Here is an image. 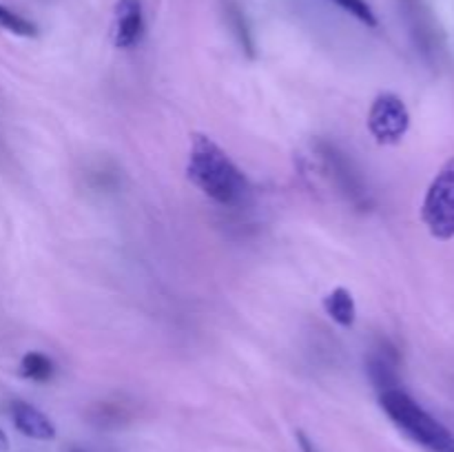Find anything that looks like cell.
<instances>
[{"mask_svg":"<svg viewBox=\"0 0 454 452\" xmlns=\"http://www.w3.org/2000/svg\"><path fill=\"white\" fill-rule=\"evenodd\" d=\"M186 177L202 191L207 198L222 207H239L247 202L251 186L238 164L226 155L220 144L204 133H195L191 140Z\"/></svg>","mask_w":454,"mask_h":452,"instance_id":"1","label":"cell"},{"mask_svg":"<svg viewBox=\"0 0 454 452\" xmlns=\"http://www.w3.org/2000/svg\"><path fill=\"white\" fill-rule=\"evenodd\" d=\"M300 168L306 184L317 193L326 191V193L353 204L359 211H366L371 207V195H368L366 182H364L359 168L344 151L337 149L331 142L315 140L310 149L300 158Z\"/></svg>","mask_w":454,"mask_h":452,"instance_id":"2","label":"cell"},{"mask_svg":"<svg viewBox=\"0 0 454 452\" xmlns=\"http://www.w3.org/2000/svg\"><path fill=\"white\" fill-rule=\"evenodd\" d=\"M381 410L406 434L428 452H454V433L437 417L421 408L406 390L390 388L380 393Z\"/></svg>","mask_w":454,"mask_h":452,"instance_id":"3","label":"cell"},{"mask_svg":"<svg viewBox=\"0 0 454 452\" xmlns=\"http://www.w3.org/2000/svg\"><path fill=\"white\" fill-rule=\"evenodd\" d=\"M421 220L442 242L454 238V158L448 160L426 191Z\"/></svg>","mask_w":454,"mask_h":452,"instance_id":"4","label":"cell"},{"mask_svg":"<svg viewBox=\"0 0 454 452\" xmlns=\"http://www.w3.org/2000/svg\"><path fill=\"white\" fill-rule=\"evenodd\" d=\"M411 129V113L395 93H380L368 113V131L380 144H397Z\"/></svg>","mask_w":454,"mask_h":452,"instance_id":"5","label":"cell"},{"mask_svg":"<svg viewBox=\"0 0 454 452\" xmlns=\"http://www.w3.org/2000/svg\"><path fill=\"white\" fill-rule=\"evenodd\" d=\"M145 35L142 0H118L114 12V43L118 49H133Z\"/></svg>","mask_w":454,"mask_h":452,"instance_id":"6","label":"cell"},{"mask_svg":"<svg viewBox=\"0 0 454 452\" xmlns=\"http://www.w3.org/2000/svg\"><path fill=\"white\" fill-rule=\"evenodd\" d=\"M9 412H12V421L16 430L25 434V437L35 439V441H53L56 439L58 430L53 421L44 412H40L38 408L31 406V403L12 401Z\"/></svg>","mask_w":454,"mask_h":452,"instance_id":"7","label":"cell"},{"mask_svg":"<svg viewBox=\"0 0 454 452\" xmlns=\"http://www.w3.org/2000/svg\"><path fill=\"white\" fill-rule=\"evenodd\" d=\"M368 377L375 384L380 393L390 388H399V353L393 344L381 341L377 348H372L371 357H368Z\"/></svg>","mask_w":454,"mask_h":452,"instance_id":"8","label":"cell"},{"mask_svg":"<svg viewBox=\"0 0 454 452\" xmlns=\"http://www.w3.org/2000/svg\"><path fill=\"white\" fill-rule=\"evenodd\" d=\"M324 310L333 322H337L344 328L355 326V317H357V306H355V297L348 288L337 286L335 291L328 292L324 297Z\"/></svg>","mask_w":454,"mask_h":452,"instance_id":"9","label":"cell"},{"mask_svg":"<svg viewBox=\"0 0 454 452\" xmlns=\"http://www.w3.org/2000/svg\"><path fill=\"white\" fill-rule=\"evenodd\" d=\"M53 362L43 353H27L20 362V375L25 379L38 381V384H44V381L53 379Z\"/></svg>","mask_w":454,"mask_h":452,"instance_id":"10","label":"cell"},{"mask_svg":"<svg viewBox=\"0 0 454 452\" xmlns=\"http://www.w3.org/2000/svg\"><path fill=\"white\" fill-rule=\"evenodd\" d=\"M0 27L12 31L13 35H22V38H35L38 35V27L34 22L22 18L20 13L7 9L4 4H0Z\"/></svg>","mask_w":454,"mask_h":452,"instance_id":"11","label":"cell"},{"mask_svg":"<svg viewBox=\"0 0 454 452\" xmlns=\"http://www.w3.org/2000/svg\"><path fill=\"white\" fill-rule=\"evenodd\" d=\"M335 3L340 4L344 12H348L350 16H355L357 20H362L364 25L377 27V16L366 0H335Z\"/></svg>","mask_w":454,"mask_h":452,"instance_id":"12","label":"cell"},{"mask_svg":"<svg viewBox=\"0 0 454 452\" xmlns=\"http://www.w3.org/2000/svg\"><path fill=\"white\" fill-rule=\"evenodd\" d=\"M231 20H233V27H235V34H238L239 38V44L244 47V51L248 53V56H255V44H253V38H251V31H248L247 27V20H244V16L239 13V9L231 7Z\"/></svg>","mask_w":454,"mask_h":452,"instance_id":"13","label":"cell"},{"mask_svg":"<svg viewBox=\"0 0 454 452\" xmlns=\"http://www.w3.org/2000/svg\"><path fill=\"white\" fill-rule=\"evenodd\" d=\"M297 443H300L301 452H319L317 448H315V443L310 441V439L306 437V434L301 433V430H300V433H297Z\"/></svg>","mask_w":454,"mask_h":452,"instance_id":"14","label":"cell"},{"mask_svg":"<svg viewBox=\"0 0 454 452\" xmlns=\"http://www.w3.org/2000/svg\"><path fill=\"white\" fill-rule=\"evenodd\" d=\"M0 448H7V437L3 433H0Z\"/></svg>","mask_w":454,"mask_h":452,"instance_id":"15","label":"cell"},{"mask_svg":"<svg viewBox=\"0 0 454 452\" xmlns=\"http://www.w3.org/2000/svg\"><path fill=\"white\" fill-rule=\"evenodd\" d=\"M71 452H84V450H71Z\"/></svg>","mask_w":454,"mask_h":452,"instance_id":"16","label":"cell"}]
</instances>
